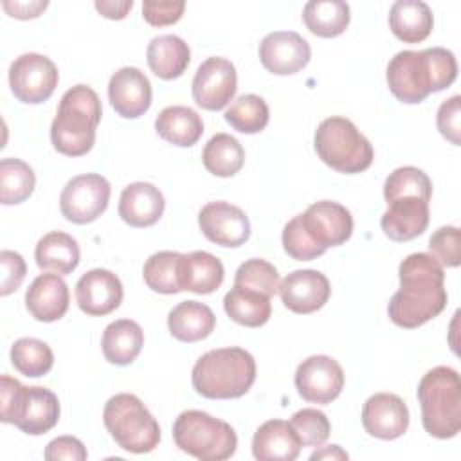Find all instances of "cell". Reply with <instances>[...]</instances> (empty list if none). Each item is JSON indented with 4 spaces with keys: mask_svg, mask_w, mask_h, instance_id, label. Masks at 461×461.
I'll return each mask as SVG.
<instances>
[{
    "mask_svg": "<svg viewBox=\"0 0 461 461\" xmlns=\"http://www.w3.org/2000/svg\"><path fill=\"white\" fill-rule=\"evenodd\" d=\"M173 439L182 452L202 461L229 459L238 447V436L227 421L196 409L178 414Z\"/></svg>",
    "mask_w": 461,
    "mask_h": 461,
    "instance_id": "9c48e42d",
    "label": "cell"
},
{
    "mask_svg": "<svg viewBox=\"0 0 461 461\" xmlns=\"http://www.w3.org/2000/svg\"><path fill=\"white\" fill-rule=\"evenodd\" d=\"M295 387L303 400L326 405L340 394L344 387V371L335 358L328 355H312L297 366Z\"/></svg>",
    "mask_w": 461,
    "mask_h": 461,
    "instance_id": "7c38bea8",
    "label": "cell"
},
{
    "mask_svg": "<svg viewBox=\"0 0 461 461\" xmlns=\"http://www.w3.org/2000/svg\"><path fill=\"white\" fill-rule=\"evenodd\" d=\"M68 286L59 274H40L25 292L29 313L41 322H54L68 310Z\"/></svg>",
    "mask_w": 461,
    "mask_h": 461,
    "instance_id": "7402d4cb",
    "label": "cell"
},
{
    "mask_svg": "<svg viewBox=\"0 0 461 461\" xmlns=\"http://www.w3.org/2000/svg\"><path fill=\"white\" fill-rule=\"evenodd\" d=\"M429 254L447 268L461 263V232L454 225L439 227L429 240Z\"/></svg>",
    "mask_w": 461,
    "mask_h": 461,
    "instance_id": "b9f144b4",
    "label": "cell"
},
{
    "mask_svg": "<svg viewBox=\"0 0 461 461\" xmlns=\"http://www.w3.org/2000/svg\"><path fill=\"white\" fill-rule=\"evenodd\" d=\"M58 68L43 54L27 52L18 56L9 67V86L14 97L25 104L47 101L58 86Z\"/></svg>",
    "mask_w": 461,
    "mask_h": 461,
    "instance_id": "30bf717a",
    "label": "cell"
},
{
    "mask_svg": "<svg viewBox=\"0 0 461 461\" xmlns=\"http://www.w3.org/2000/svg\"><path fill=\"white\" fill-rule=\"evenodd\" d=\"M144 346L142 328L130 319H119L110 322L101 339L103 355L110 364L128 366L131 364Z\"/></svg>",
    "mask_w": 461,
    "mask_h": 461,
    "instance_id": "f1b7e54d",
    "label": "cell"
},
{
    "mask_svg": "<svg viewBox=\"0 0 461 461\" xmlns=\"http://www.w3.org/2000/svg\"><path fill=\"white\" fill-rule=\"evenodd\" d=\"M313 146L326 166L346 175L366 171L375 157L371 142L340 115H331L317 126Z\"/></svg>",
    "mask_w": 461,
    "mask_h": 461,
    "instance_id": "52a82bcc",
    "label": "cell"
},
{
    "mask_svg": "<svg viewBox=\"0 0 461 461\" xmlns=\"http://www.w3.org/2000/svg\"><path fill=\"white\" fill-rule=\"evenodd\" d=\"M157 133L180 148H189L198 142L203 133L202 117L189 106H166L155 119Z\"/></svg>",
    "mask_w": 461,
    "mask_h": 461,
    "instance_id": "f546056e",
    "label": "cell"
},
{
    "mask_svg": "<svg viewBox=\"0 0 461 461\" xmlns=\"http://www.w3.org/2000/svg\"><path fill=\"white\" fill-rule=\"evenodd\" d=\"M108 200L110 182L97 173H85L67 182L59 194V209L68 221L85 225L106 211Z\"/></svg>",
    "mask_w": 461,
    "mask_h": 461,
    "instance_id": "8fae6325",
    "label": "cell"
},
{
    "mask_svg": "<svg viewBox=\"0 0 461 461\" xmlns=\"http://www.w3.org/2000/svg\"><path fill=\"white\" fill-rule=\"evenodd\" d=\"M203 236L220 247H240L250 236V221L245 211L229 202H209L198 212Z\"/></svg>",
    "mask_w": 461,
    "mask_h": 461,
    "instance_id": "9a60e30c",
    "label": "cell"
},
{
    "mask_svg": "<svg viewBox=\"0 0 461 461\" xmlns=\"http://www.w3.org/2000/svg\"><path fill=\"white\" fill-rule=\"evenodd\" d=\"M301 447L290 421L283 420L265 421L252 438V454L259 461H294Z\"/></svg>",
    "mask_w": 461,
    "mask_h": 461,
    "instance_id": "cb8c5ba5",
    "label": "cell"
},
{
    "mask_svg": "<svg viewBox=\"0 0 461 461\" xmlns=\"http://www.w3.org/2000/svg\"><path fill=\"white\" fill-rule=\"evenodd\" d=\"M133 7V0H97L95 9L110 20H122L126 18L128 11Z\"/></svg>",
    "mask_w": 461,
    "mask_h": 461,
    "instance_id": "681fc988",
    "label": "cell"
},
{
    "mask_svg": "<svg viewBox=\"0 0 461 461\" xmlns=\"http://www.w3.org/2000/svg\"><path fill=\"white\" fill-rule=\"evenodd\" d=\"M439 133L454 146L461 144V97L456 94L441 103L436 117Z\"/></svg>",
    "mask_w": 461,
    "mask_h": 461,
    "instance_id": "ee69618b",
    "label": "cell"
},
{
    "mask_svg": "<svg viewBox=\"0 0 461 461\" xmlns=\"http://www.w3.org/2000/svg\"><path fill=\"white\" fill-rule=\"evenodd\" d=\"M362 425L373 438L396 439L409 427V409L398 394L376 393L362 407Z\"/></svg>",
    "mask_w": 461,
    "mask_h": 461,
    "instance_id": "ac0fdd59",
    "label": "cell"
},
{
    "mask_svg": "<svg viewBox=\"0 0 461 461\" xmlns=\"http://www.w3.org/2000/svg\"><path fill=\"white\" fill-rule=\"evenodd\" d=\"M101 115V99L90 86L76 85L68 88L50 124V140L56 151L67 157L88 153L95 142Z\"/></svg>",
    "mask_w": 461,
    "mask_h": 461,
    "instance_id": "3957f363",
    "label": "cell"
},
{
    "mask_svg": "<svg viewBox=\"0 0 461 461\" xmlns=\"http://www.w3.org/2000/svg\"><path fill=\"white\" fill-rule=\"evenodd\" d=\"M108 99L124 119H137L151 106V83L135 67H122L110 77Z\"/></svg>",
    "mask_w": 461,
    "mask_h": 461,
    "instance_id": "ffe728a7",
    "label": "cell"
},
{
    "mask_svg": "<svg viewBox=\"0 0 461 461\" xmlns=\"http://www.w3.org/2000/svg\"><path fill=\"white\" fill-rule=\"evenodd\" d=\"M49 5L47 0H34V2H2V7L14 18L20 20H29V18H38L41 11Z\"/></svg>",
    "mask_w": 461,
    "mask_h": 461,
    "instance_id": "c3c4849f",
    "label": "cell"
},
{
    "mask_svg": "<svg viewBox=\"0 0 461 461\" xmlns=\"http://www.w3.org/2000/svg\"><path fill=\"white\" fill-rule=\"evenodd\" d=\"M148 67L160 79H176L180 77L191 59L189 45L176 34H160L155 36L146 50Z\"/></svg>",
    "mask_w": 461,
    "mask_h": 461,
    "instance_id": "d4e9b609",
    "label": "cell"
},
{
    "mask_svg": "<svg viewBox=\"0 0 461 461\" xmlns=\"http://www.w3.org/2000/svg\"><path fill=\"white\" fill-rule=\"evenodd\" d=\"M310 459L312 461H315V459H348V452H344L339 445H330L321 450H315L310 456Z\"/></svg>",
    "mask_w": 461,
    "mask_h": 461,
    "instance_id": "f907efd6",
    "label": "cell"
},
{
    "mask_svg": "<svg viewBox=\"0 0 461 461\" xmlns=\"http://www.w3.org/2000/svg\"><path fill=\"white\" fill-rule=\"evenodd\" d=\"M312 58L310 43L294 31H276L259 43L263 67L277 76H290L308 65Z\"/></svg>",
    "mask_w": 461,
    "mask_h": 461,
    "instance_id": "2e32d148",
    "label": "cell"
},
{
    "mask_svg": "<svg viewBox=\"0 0 461 461\" xmlns=\"http://www.w3.org/2000/svg\"><path fill=\"white\" fill-rule=\"evenodd\" d=\"M299 220L312 241L322 250L346 243L353 232L351 212L331 200L312 203L299 214Z\"/></svg>",
    "mask_w": 461,
    "mask_h": 461,
    "instance_id": "5bb4252c",
    "label": "cell"
},
{
    "mask_svg": "<svg viewBox=\"0 0 461 461\" xmlns=\"http://www.w3.org/2000/svg\"><path fill=\"white\" fill-rule=\"evenodd\" d=\"M290 425L303 447H321L331 432V425L326 414L312 407L297 411L290 418Z\"/></svg>",
    "mask_w": 461,
    "mask_h": 461,
    "instance_id": "60d3db41",
    "label": "cell"
},
{
    "mask_svg": "<svg viewBox=\"0 0 461 461\" xmlns=\"http://www.w3.org/2000/svg\"><path fill=\"white\" fill-rule=\"evenodd\" d=\"M103 421L113 441L126 452L148 454L158 447L160 427L135 394L112 396L104 405Z\"/></svg>",
    "mask_w": 461,
    "mask_h": 461,
    "instance_id": "ba28073f",
    "label": "cell"
},
{
    "mask_svg": "<svg viewBox=\"0 0 461 461\" xmlns=\"http://www.w3.org/2000/svg\"><path fill=\"white\" fill-rule=\"evenodd\" d=\"M180 252L173 250H160L149 256L144 263L142 276L148 288L158 294H178L182 292V279H180V267H182Z\"/></svg>",
    "mask_w": 461,
    "mask_h": 461,
    "instance_id": "e575fe53",
    "label": "cell"
},
{
    "mask_svg": "<svg viewBox=\"0 0 461 461\" xmlns=\"http://www.w3.org/2000/svg\"><path fill=\"white\" fill-rule=\"evenodd\" d=\"M184 2H166V0H146L142 2V16L149 25L164 27L176 23L184 14Z\"/></svg>",
    "mask_w": 461,
    "mask_h": 461,
    "instance_id": "bcb514c9",
    "label": "cell"
},
{
    "mask_svg": "<svg viewBox=\"0 0 461 461\" xmlns=\"http://www.w3.org/2000/svg\"><path fill=\"white\" fill-rule=\"evenodd\" d=\"M216 326L212 310L198 301H182L167 315L169 333L180 342H198L207 339Z\"/></svg>",
    "mask_w": 461,
    "mask_h": 461,
    "instance_id": "484cf974",
    "label": "cell"
},
{
    "mask_svg": "<svg viewBox=\"0 0 461 461\" xmlns=\"http://www.w3.org/2000/svg\"><path fill=\"white\" fill-rule=\"evenodd\" d=\"M34 259L41 270L67 276L79 265V245L70 234L52 230L36 243Z\"/></svg>",
    "mask_w": 461,
    "mask_h": 461,
    "instance_id": "4dcf8cb0",
    "label": "cell"
},
{
    "mask_svg": "<svg viewBox=\"0 0 461 461\" xmlns=\"http://www.w3.org/2000/svg\"><path fill=\"white\" fill-rule=\"evenodd\" d=\"M223 265L221 261L205 250H193L182 256L180 279L182 290L207 295L220 288L223 283Z\"/></svg>",
    "mask_w": 461,
    "mask_h": 461,
    "instance_id": "83f0119b",
    "label": "cell"
},
{
    "mask_svg": "<svg viewBox=\"0 0 461 461\" xmlns=\"http://www.w3.org/2000/svg\"><path fill=\"white\" fill-rule=\"evenodd\" d=\"M400 290L393 294L389 319L405 330H414L438 317L447 306L443 267L425 252L409 254L398 267Z\"/></svg>",
    "mask_w": 461,
    "mask_h": 461,
    "instance_id": "6da1fadb",
    "label": "cell"
},
{
    "mask_svg": "<svg viewBox=\"0 0 461 461\" xmlns=\"http://www.w3.org/2000/svg\"><path fill=\"white\" fill-rule=\"evenodd\" d=\"M423 429L439 439L457 436L461 430V382L456 369L438 366L418 384Z\"/></svg>",
    "mask_w": 461,
    "mask_h": 461,
    "instance_id": "5b68a950",
    "label": "cell"
},
{
    "mask_svg": "<svg viewBox=\"0 0 461 461\" xmlns=\"http://www.w3.org/2000/svg\"><path fill=\"white\" fill-rule=\"evenodd\" d=\"M303 20L315 36L335 38L349 25V5L342 0H312L303 9Z\"/></svg>",
    "mask_w": 461,
    "mask_h": 461,
    "instance_id": "d6a6232c",
    "label": "cell"
},
{
    "mask_svg": "<svg viewBox=\"0 0 461 461\" xmlns=\"http://www.w3.org/2000/svg\"><path fill=\"white\" fill-rule=\"evenodd\" d=\"M76 301L79 310L90 317L108 315L122 301V283L110 270L92 268L76 283Z\"/></svg>",
    "mask_w": 461,
    "mask_h": 461,
    "instance_id": "d6986e66",
    "label": "cell"
},
{
    "mask_svg": "<svg viewBox=\"0 0 461 461\" xmlns=\"http://www.w3.org/2000/svg\"><path fill=\"white\" fill-rule=\"evenodd\" d=\"M432 182L421 169L414 166H403L389 173L384 182V198L385 202H393L402 196H416L425 202L430 200Z\"/></svg>",
    "mask_w": 461,
    "mask_h": 461,
    "instance_id": "f35d334b",
    "label": "cell"
},
{
    "mask_svg": "<svg viewBox=\"0 0 461 461\" xmlns=\"http://www.w3.org/2000/svg\"><path fill=\"white\" fill-rule=\"evenodd\" d=\"M223 310L234 322L247 328H259L270 319L272 304L270 297L261 292L232 286L223 297Z\"/></svg>",
    "mask_w": 461,
    "mask_h": 461,
    "instance_id": "1f68e13d",
    "label": "cell"
},
{
    "mask_svg": "<svg viewBox=\"0 0 461 461\" xmlns=\"http://www.w3.org/2000/svg\"><path fill=\"white\" fill-rule=\"evenodd\" d=\"M0 396V420L25 434H45L59 420L58 396L47 387H25L16 378L2 375Z\"/></svg>",
    "mask_w": 461,
    "mask_h": 461,
    "instance_id": "8992f818",
    "label": "cell"
},
{
    "mask_svg": "<svg viewBox=\"0 0 461 461\" xmlns=\"http://www.w3.org/2000/svg\"><path fill=\"white\" fill-rule=\"evenodd\" d=\"M268 106L263 97L256 94L240 95L227 110L225 121L241 133H259L268 124Z\"/></svg>",
    "mask_w": 461,
    "mask_h": 461,
    "instance_id": "74e56055",
    "label": "cell"
},
{
    "mask_svg": "<svg viewBox=\"0 0 461 461\" xmlns=\"http://www.w3.org/2000/svg\"><path fill=\"white\" fill-rule=\"evenodd\" d=\"M256 380L254 357L238 346L203 353L193 366L191 382L198 394L211 400L240 398Z\"/></svg>",
    "mask_w": 461,
    "mask_h": 461,
    "instance_id": "277c9868",
    "label": "cell"
},
{
    "mask_svg": "<svg viewBox=\"0 0 461 461\" xmlns=\"http://www.w3.org/2000/svg\"><path fill=\"white\" fill-rule=\"evenodd\" d=\"M166 202L158 187L149 182H133L126 185L119 198V216L130 227H149L164 212Z\"/></svg>",
    "mask_w": 461,
    "mask_h": 461,
    "instance_id": "603a6c76",
    "label": "cell"
},
{
    "mask_svg": "<svg viewBox=\"0 0 461 461\" xmlns=\"http://www.w3.org/2000/svg\"><path fill=\"white\" fill-rule=\"evenodd\" d=\"M238 77L234 65L220 56L207 58L196 70L191 92L194 103L203 110H221L234 97Z\"/></svg>",
    "mask_w": 461,
    "mask_h": 461,
    "instance_id": "4fadbf2b",
    "label": "cell"
},
{
    "mask_svg": "<svg viewBox=\"0 0 461 461\" xmlns=\"http://www.w3.org/2000/svg\"><path fill=\"white\" fill-rule=\"evenodd\" d=\"M36 185L32 167L13 157L0 160V202L4 205H14L25 202Z\"/></svg>",
    "mask_w": 461,
    "mask_h": 461,
    "instance_id": "d590c367",
    "label": "cell"
},
{
    "mask_svg": "<svg viewBox=\"0 0 461 461\" xmlns=\"http://www.w3.org/2000/svg\"><path fill=\"white\" fill-rule=\"evenodd\" d=\"M202 162L211 175L229 178L243 167L245 149L232 135L216 133L207 140L202 151Z\"/></svg>",
    "mask_w": 461,
    "mask_h": 461,
    "instance_id": "836d02e7",
    "label": "cell"
},
{
    "mask_svg": "<svg viewBox=\"0 0 461 461\" xmlns=\"http://www.w3.org/2000/svg\"><path fill=\"white\" fill-rule=\"evenodd\" d=\"M331 294L328 277L319 270H294L279 283L283 304L294 313H313L321 310Z\"/></svg>",
    "mask_w": 461,
    "mask_h": 461,
    "instance_id": "e0dca14e",
    "label": "cell"
},
{
    "mask_svg": "<svg viewBox=\"0 0 461 461\" xmlns=\"http://www.w3.org/2000/svg\"><path fill=\"white\" fill-rule=\"evenodd\" d=\"M391 94L409 104L421 103L429 94L450 86L457 77L456 56L443 47L402 50L387 65Z\"/></svg>",
    "mask_w": 461,
    "mask_h": 461,
    "instance_id": "7a4b0ae2",
    "label": "cell"
},
{
    "mask_svg": "<svg viewBox=\"0 0 461 461\" xmlns=\"http://www.w3.org/2000/svg\"><path fill=\"white\" fill-rule=\"evenodd\" d=\"M434 25L430 7L421 0H398L389 11V27L403 43L423 41Z\"/></svg>",
    "mask_w": 461,
    "mask_h": 461,
    "instance_id": "4316f807",
    "label": "cell"
},
{
    "mask_svg": "<svg viewBox=\"0 0 461 461\" xmlns=\"http://www.w3.org/2000/svg\"><path fill=\"white\" fill-rule=\"evenodd\" d=\"M283 249L290 258L297 261H312L326 252L319 245H315L306 234L301 225L299 214L294 216L283 229Z\"/></svg>",
    "mask_w": 461,
    "mask_h": 461,
    "instance_id": "7bdbcfd3",
    "label": "cell"
},
{
    "mask_svg": "<svg viewBox=\"0 0 461 461\" xmlns=\"http://www.w3.org/2000/svg\"><path fill=\"white\" fill-rule=\"evenodd\" d=\"M47 461H58V459H68V461H85L88 457V452L85 445L74 438V436H59L52 439L43 452Z\"/></svg>",
    "mask_w": 461,
    "mask_h": 461,
    "instance_id": "7dc6e473",
    "label": "cell"
},
{
    "mask_svg": "<svg viewBox=\"0 0 461 461\" xmlns=\"http://www.w3.org/2000/svg\"><path fill=\"white\" fill-rule=\"evenodd\" d=\"M11 362L18 373L38 378L52 369L54 353L43 340L22 337L11 346Z\"/></svg>",
    "mask_w": 461,
    "mask_h": 461,
    "instance_id": "8d00e7d4",
    "label": "cell"
},
{
    "mask_svg": "<svg viewBox=\"0 0 461 461\" xmlns=\"http://www.w3.org/2000/svg\"><path fill=\"white\" fill-rule=\"evenodd\" d=\"M0 265H2V283H0V295L5 297L16 292L25 279L27 267L23 258L14 250H2L0 252Z\"/></svg>",
    "mask_w": 461,
    "mask_h": 461,
    "instance_id": "f6af8a7d",
    "label": "cell"
},
{
    "mask_svg": "<svg viewBox=\"0 0 461 461\" xmlns=\"http://www.w3.org/2000/svg\"><path fill=\"white\" fill-rule=\"evenodd\" d=\"M234 286L256 290V292H261V294L272 297L279 292L277 268L272 263L259 259V258L247 259L236 270Z\"/></svg>",
    "mask_w": 461,
    "mask_h": 461,
    "instance_id": "ab89813d",
    "label": "cell"
},
{
    "mask_svg": "<svg viewBox=\"0 0 461 461\" xmlns=\"http://www.w3.org/2000/svg\"><path fill=\"white\" fill-rule=\"evenodd\" d=\"M429 225V202L416 196H402L387 203L380 218L384 234L393 241H409L425 232Z\"/></svg>",
    "mask_w": 461,
    "mask_h": 461,
    "instance_id": "44dd1931",
    "label": "cell"
}]
</instances>
